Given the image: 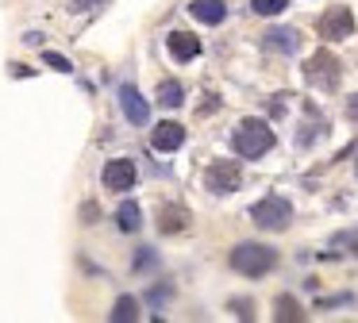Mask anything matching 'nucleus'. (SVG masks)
Masks as SVG:
<instances>
[{"label":"nucleus","instance_id":"f257e3e1","mask_svg":"<svg viewBox=\"0 0 358 323\" xmlns=\"http://www.w3.org/2000/svg\"><path fill=\"white\" fill-rule=\"evenodd\" d=\"M273 127L266 120H243L239 127L231 131V146H235V154L239 158H247V162H255V158H266V154L273 150Z\"/></svg>","mask_w":358,"mask_h":323},{"label":"nucleus","instance_id":"f03ea898","mask_svg":"<svg viewBox=\"0 0 358 323\" xmlns=\"http://www.w3.org/2000/svg\"><path fill=\"white\" fill-rule=\"evenodd\" d=\"M227 261H231V269L243 273V277H266L273 266H278V250L266 246V243H239Z\"/></svg>","mask_w":358,"mask_h":323},{"label":"nucleus","instance_id":"7ed1b4c3","mask_svg":"<svg viewBox=\"0 0 358 323\" xmlns=\"http://www.w3.org/2000/svg\"><path fill=\"white\" fill-rule=\"evenodd\" d=\"M250 220H255V227L262 231H285L289 223H293V204H289L285 196H262L255 208H250Z\"/></svg>","mask_w":358,"mask_h":323},{"label":"nucleus","instance_id":"20e7f679","mask_svg":"<svg viewBox=\"0 0 358 323\" xmlns=\"http://www.w3.org/2000/svg\"><path fill=\"white\" fill-rule=\"evenodd\" d=\"M204 189L216 192V196H227V192L243 189V166L231 158H220L204 169Z\"/></svg>","mask_w":358,"mask_h":323},{"label":"nucleus","instance_id":"39448f33","mask_svg":"<svg viewBox=\"0 0 358 323\" xmlns=\"http://www.w3.org/2000/svg\"><path fill=\"white\" fill-rule=\"evenodd\" d=\"M304 81L316 85V89L331 92L335 85H339V58H335V54H327V50L312 54V58L304 62Z\"/></svg>","mask_w":358,"mask_h":323},{"label":"nucleus","instance_id":"423d86ee","mask_svg":"<svg viewBox=\"0 0 358 323\" xmlns=\"http://www.w3.org/2000/svg\"><path fill=\"white\" fill-rule=\"evenodd\" d=\"M316 31H320V38H324V43H339V38H350V35H355V15H350L347 4H335V8H327V12L320 15Z\"/></svg>","mask_w":358,"mask_h":323},{"label":"nucleus","instance_id":"0eeeda50","mask_svg":"<svg viewBox=\"0 0 358 323\" xmlns=\"http://www.w3.org/2000/svg\"><path fill=\"white\" fill-rule=\"evenodd\" d=\"M120 108H124V115H127V123H135V127H147L150 123V100L143 96L139 89H135L131 81H124L120 85Z\"/></svg>","mask_w":358,"mask_h":323},{"label":"nucleus","instance_id":"6e6552de","mask_svg":"<svg viewBox=\"0 0 358 323\" xmlns=\"http://www.w3.org/2000/svg\"><path fill=\"white\" fill-rule=\"evenodd\" d=\"M101 181H104V189H112V192H131L135 189V162L131 158H112L108 166L101 169Z\"/></svg>","mask_w":358,"mask_h":323},{"label":"nucleus","instance_id":"1a4fd4ad","mask_svg":"<svg viewBox=\"0 0 358 323\" xmlns=\"http://www.w3.org/2000/svg\"><path fill=\"white\" fill-rule=\"evenodd\" d=\"M166 50H170L173 62H193V58H201V38L189 35V31H170L166 35Z\"/></svg>","mask_w":358,"mask_h":323},{"label":"nucleus","instance_id":"9d476101","mask_svg":"<svg viewBox=\"0 0 358 323\" xmlns=\"http://www.w3.org/2000/svg\"><path fill=\"white\" fill-rule=\"evenodd\" d=\"M181 143H185V127H181V123H173V120H162L155 131H150V146H155V150H162V154L181 150Z\"/></svg>","mask_w":358,"mask_h":323},{"label":"nucleus","instance_id":"9b49d317","mask_svg":"<svg viewBox=\"0 0 358 323\" xmlns=\"http://www.w3.org/2000/svg\"><path fill=\"white\" fill-rule=\"evenodd\" d=\"M262 46L273 54H296L301 50V35H296L293 27H270L262 35Z\"/></svg>","mask_w":358,"mask_h":323},{"label":"nucleus","instance_id":"f8f14e48","mask_svg":"<svg viewBox=\"0 0 358 323\" xmlns=\"http://www.w3.org/2000/svg\"><path fill=\"white\" fill-rule=\"evenodd\" d=\"M189 15L208 23V27H216V23L227 20V4L224 0H193V4H189Z\"/></svg>","mask_w":358,"mask_h":323},{"label":"nucleus","instance_id":"ddd939ff","mask_svg":"<svg viewBox=\"0 0 358 323\" xmlns=\"http://www.w3.org/2000/svg\"><path fill=\"white\" fill-rule=\"evenodd\" d=\"M116 227L127 231V235H135V231L143 227V208L135 204V200H124V204L116 208Z\"/></svg>","mask_w":358,"mask_h":323},{"label":"nucleus","instance_id":"4468645a","mask_svg":"<svg viewBox=\"0 0 358 323\" xmlns=\"http://www.w3.org/2000/svg\"><path fill=\"white\" fill-rule=\"evenodd\" d=\"M185 223H189V212H185V208H178V204H170V208H162L158 231H162V235H178V231H185Z\"/></svg>","mask_w":358,"mask_h":323},{"label":"nucleus","instance_id":"2eb2a0df","mask_svg":"<svg viewBox=\"0 0 358 323\" xmlns=\"http://www.w3.org/2000/svg\"><path fill=\"white\" fill-rule=\"evenodd\" d=\"M181 100H185L181 81H162V85H158V104H162V108H181Z\"/></svg>","mask_w":358,"mask_h":323},{"label":"nucleus","instance_id":"dca6fc26","mask_svg":"<svg viewBox=\"0 0 358 323\" xmlns=\"http://www.w3.org/2000/svg\"><path fill=\"white\" fill-rule=\"evenodd\" d=\"M112 320H116V323L139 320V304H135V296H120L116 304H112Z\"/></svg>","mask_w":358,"mask_h":323},{"label":"nucleus","instance_id":"f3484780","mask_svg":"<svg viewBox=\"0 0 358 323\" xmlns=\"http://www.w3.org/2000/svg\"><path fill=\"white\" fill-rule=\"evenodd\" d=\"M273 315H278V320H304V308L296 304L293 296H278V304H273Z\"/></svg>","mask_w":358,"mask_h":323},{"label":"nucleus","instance_id":"a211bd4d","mask_svg":"<svg viewBox=\"0 0 358 323\" xmlns=\"http://www.w3.org/2000/svg\"><path fill=\"white\" fill-rule=\"evenodd\" d=\"M289 8V0H250V12L255 15H281Z\"/></svg>","mask_w":358,"mask_h":323},{"label":"nucleus","instance_id":"6ab92c4d","mask_svg":"<svg viewBox=\"0 0 358 323\" xmlns=\"http://www.w3.org/2000/svg\"><path fill=\"white\" fill-rule=\"evenodd\" d=\"M43 62H47L50 69H58V73H73L70 58H62V54H55V50H47V54H43Z\"/></svg>","mask_w":358,"mask_h":323},{"label":"nucleus","instance_id":"aec40b11","mask_svg":"<svg viewBox=\"0 0 358 323\" xmlns=\"http://www.w3.org/2000/svg\"><path fill=\"white\" fill-rule=\"evenodd\" d=\"M147 266H155V254H150V246H143V250L135 254V269H147Z\"/></svg>","mask_w":358,"mask_h":323},{"label":"nucleus","instance_id":"412c9836","mask_svg":"<svg viewBox=\"0 0 358 323\" xmlns=\"http://www.w3.org/2000/svg\"><path fill=\"white\" fill-rule=\"evenodd\" d=\"M235 315H239V320H250V300H235Z\"/></svg>","mask_w":358,"mask_h":323},{"label":"nucleus","instance_id":"4be33fe9","mask_svg":"<svg viewBox=\"0 0 358 323\" xmlns=\"http://www.w3.org/2000/svg\"><path fill=\"white\" fill-rule=\"evenodd\" d=\"M347 115L358 123V96H347Z\"/></svg>","mask_w":358,"mask_h":323},{"label":"nucleus","instance_id":"5701e85b","mask_svg":"<svg viewBox=\"0 0 358 323\" xmlns=\"http://www.w3.org/2000/svg\"><path fill=\"white\" fill-rule=\"evenodd\" d=\"M85 8H96V0H73L70 12H85Z\"/></svg>","mask_w":358,"mask_h":323},{"label":"nucleus","instance_id":"b1692460","mask_svg":"<svg viewBox=\"0 0 358 323\" xmlns=\"http://www.w3.org/2000/svg\"><path fill=\"white\" fill-rule=\"evenodd\" d=\"M81 215H85V223H93L96 220V204H85V208H81Z\"/></svg>","mask_w":358,"mask_h":323},{"label":"nucleus","instance_id":"393cba45","mask_svg":"<svg viewBox=\"0 0 358 323\" xmlns=\"http://www.w3.org/2000/svg\"><path fill=\"white\" fill-rule=\"evenodd\" d=\"M355 173H358V166H355Z\"/></svg>","mask_w":358,"mask_h":323}]
</instances>
